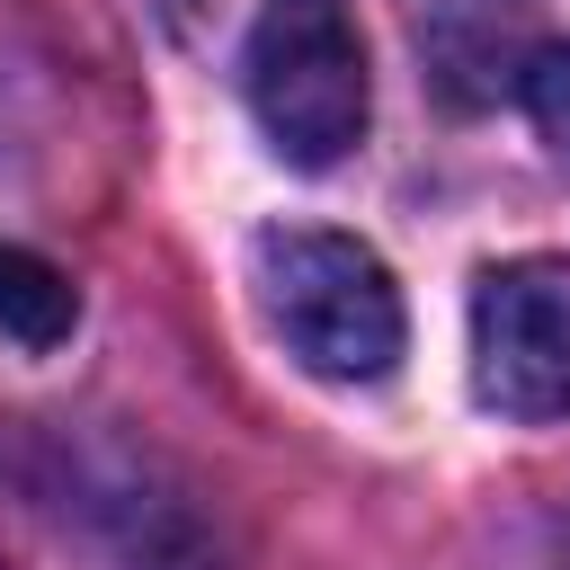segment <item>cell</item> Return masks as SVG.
I'll return each mask as SVG.
<instances>
[{"label":"cell","instance_id":"1","mask_svg":"<svg viewBox=\"0 0 570 570\" xmlns=\"http://www.w3.org/2000/svg\"><path fill=\"white\" fill-rule=\"evenodd\" d=\"M249 285H258V312L285 338V356L321 383H383L410 347L392 267L347 232L267 223L249 240Z\"/></svg>","mask_w":570,"mask_h":570},{"label":"cell","instance_id":"2","mask_svg":"<svg viewBox=\"0 0 570 570\" xmlns=\"http://www.w3.org/2000/svg\"><path fill=\"white\" fill-rule=\"evenodd\" d=\"M240 89H249V116L276 160H294V169L347 160L365 134V107H374L356 9L347 0H258Z\"/></svg>","mask_w":570,"mask_h":570},{"label":"cell","instance_id":"3","mask_svg":"<svg viewBox=\"0 0 570 570\" xmlns=\"http://www.w3.org/2000/svg\"><path fill=\"white\" fill-rule=\"evenodd\" d=\"M472 392L499 419H570V276L552 258H499L472 285Z\"/></svg>","mask_w":570,"mask_h":570},{"label":"cell","instance_id":"4","mask_svg":"<svg viewBox=\"0 0 570 570\" xmlns=\"http://www.w3.org/2000/svg\"><path fill=\"white\" fill-rule=\"evenodd\" d=\"M71 321H80L71 276H62L53 258H36V249L0 240V338H18V347H62V338H71Z\"/></svg>","mask_w":570,"mask_h":570},{"label":"cell","instance_id":"5","mask_svg":"<svg viewBox=\"0 0 570 570\" xmlns=\"http://www.w3.org/2000/svg\"><path fill=\"white\" fill-rule=\"evenodd\" d=\"M525 116H534V134L570 160V45H552V53L525 62Z\"/></svg>","mask_w":570,"mask_h":570}]
</instances>
